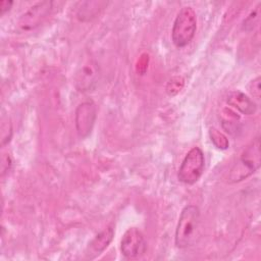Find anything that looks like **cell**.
I'll return each instance as SVG.
<instances>
[{
  "instance_id": "obj_2",
  "label": "cell",
  "mask_w": 261,
  "mask_h": 261,
  "mask_svg": "<svg viewBox=\"0 0 261 261\" xmlns=\"http://www.w3.org/2000/svg\"><path fill=\"white\" fill-rule=\"evenodd\" d=\"M197 30V15L195 10L186 6L182 7L173 22L171 39L177 48L186 47L193 40Z\"/></svg>"
},
{
  "instance_id": "obj_9",
  "label": "cell",
  "mask_w": 261,
  "mask_h": 261,
  "mask_svg": "<svg viewBox=\"0 0 261 261\" xmlns=\"http://www.w3.org/2000/svg\"><path fill=\"white\" fill-rule=\"evenodd\" d=\"M227 103L244 114H254L257 110L255 102L240 91H233L227 96Z\"/></svg>"
},
{
  "instance_id": "obj_14",
  "label": "cell",
  "mask_w": 261,
  "mask_h": 261,
  "mask_svg": "<svg viewBox=\"0 0 261 261\" xmlns=\"http://www.w3.org/2000/svg\"><path fill=\"white\" fill-rule=\"evenodd\" d=\"M12 4H13L12 1H8V0L0 1V12H1V14H4L6 11H8L11 8Z\"/></svg>"
},
{
  "instance_id": "obj_10",
  "label": "cell",
  "mask_w": 261,
  "mask_h": 261,
  "mask_svg": "<svg viewBox=\"0 0 261 261\" xmlns=\"http://www.w3.org/2000/svg\"><path fill=\"white\" fill-rule=\"evenodd\" d=\"M113 234H114V231L111 226L105 228L100 233H98L90 244V252L91 253H89L88 255L90 256V255L94 254V256H97V255L101 254L108 247L110 242L112 241Z\"/></svg>"
},
{
  "instance_id": "obj_1",
  "label": "cell",
  "mask_w": 261,
  "mask_h": 261,
  "mask_svg": "<svg viewBox=\"0 0 261 261\" xmlns=\"http://www.w3.org/2000/svg\"><path fill=\"white\" fill-rule=\"evenodd\" d=\"M200 210L196 205H187L180 212L174 236L177 248L185 249L194 245L199 237Z\"/></svg>"
},
{
  "instance_id": "obj_4",
  "label": "cell",
  "mask_w": 261,
  "mask_h": 261,
  "mask_svg": "<svg viewBox=\"0 0 261 261\" xmlns=\"http://www.w3.org/2000/svg\"><path fill=\"white\" fill-rule=\"evenodd\" d=\"M205 159L203 151L199 147L192 148L185 156L178 169V180L186 185L197 182L204 171Z\"/></svg>"
},
{
  "instance_id": "obj_8",
  "label": "cell",
  "mask_w": 261,
  "mask_h": 261,
  "mask_svg": "<svg viewBox=\"0 0 261 261\" xmlns=\"http://www.w3.org/2000/svg\"><path fill=\"white\" fill-rule=\"evenodd\" d=\"M52 1H43L32 6L25 13L21 15L18 25L25 31L38 27L52 10Z\"/></svg>"
},
{
  "instance_id": "obj_12",
  "label": "cell",
  "mask_w": 261,
  "mask_h": 261,
  "mask_svg": "<svg viewBox=\"0 0 261 261\" xmlns=\"http://www.w3.org/2000/svg\"><path fill=\"white\" fill-rule=\"evenodd\" d=\"M210 136H211V140H216V139H217L218 141H220V144H221V146H222V149L227 148L228 142H227L226 138H225L222 134H220L217 129L211 128V129H210Z\"/></svg>"
},
{
  "instance_id": "obj_3",
  "label": "cell",
  "mask_w": 261,
  "mask_h": 261,
  "mask_svg": "<svg viewBox=\"0 0 261 261\" xmlns=\"http://www.w3.org/2000/svg\"><path fill=\"white\" fill-rule=\"evenodd\" d=\"M261 164L260 140L256 138L241 155L240 160L230 169L228 179L231 182L240 181L253 174Z\"/></svg>"
},
{
  "instance_id": "obj_6",
  "label": "cell",
  "mask_w": 261,
  "mask_h": 261,
  "mask_svg": "<svg viewBox=\"0 0 261 261\" xmlns=\"http://www.w3.org/2000/svg\"><path fill=\"white\" fill-rule=\"evenodd\" d=\"M99 80V66L93 59L84 62L74 74V86L80 92L93 90Z\"/></svg>"
},
{
  "instance_id": "obj_13",
  "label": "cell",
  "mask_w": 261,
  "mask_h": 261,
  "mask_svg": "<svg viewBox=\"0 0 261 261\" xmlns=\"http://www.w3.org/2000/svg\"><path fill=\"white\" fill-rule=\"evenodd\" d=\"M250 92L253 94V96L259 98L261 94V86H260V77H256L251 82L250 85Z\"/></svg>"
},
{
  "instance_id": "obj_5",
  "label": "cell",
  "mask_w": 261,
  "mask_h": 261,
  "mask_svg": "<svg viewBox=\"0 0 261 261\" xmlns=\"http://www.w3.org/2000/svg\"><path fill=\"white\" fill-rule=\"evenodd\" d=\"M147 250V242L144 234L137 227H129L122 236L120 251L126 258H138Z\"/></svg>"
},
{
  "instance_id": "obj_11",
  "label": "cell",
  "mask_w": 261,
  "mask_h": 261,
  "mask_svg": "<svg viewBox=\"0 0 261 261\" xmlns=\"http://www.w3.org/2000/svg\"><path fill=\"white\" fill-rule=\"evenodd\" d=\"M259 21V7H257L254 11H252L248 17L243 22V29L246 31L253 30Z\"/></svg>"
},
{
  "instance_id": "obj_7",
  "label": "cell",
  "mask_w": 261,
  "mask_h": 261,
  "mask_svg": "<svg viewBox=\"0 0 261 261\" xmlns=\"http://www.w3.org/2000/svg\"><path fill=\"white\" fill-rule=\"evenodd\" d=\"M96 120V106L92 101L81 103L75 110V127L77 135L87 138L94 126Z\"/></svg>"
}]
</instances>
